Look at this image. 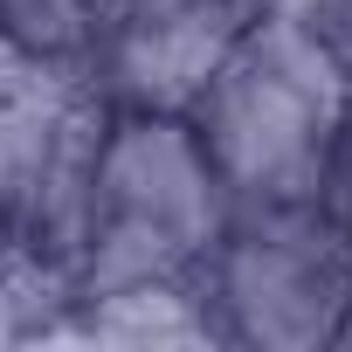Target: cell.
Returning <instances> with one entry per match:
<instances>
[{
    "label": "cell",
    "mask_w": 352,
    "mask_h": 352,
    "mask_svg": "<svg viewBox=\"0 0 352 352\" xmlns=\"http://www.w3.org/2000/svg\"><path fill=\"white\" fill-rule=\"evenodd\" d=\"M345 111H352V56L318 21L256 14L187 104V124L201 131L235 208H263L318 194Z\"/></svg>",
    "instance_id": "obj_1"
},
{
    "label": "cell",
    "mask_w": 352,
    "mask_h": 352,
    "mask_svg": "<svg viewBox=\"0 0 352 352\" xmlns=\"http://www.w3.org/2000/svg\"><path fill=\"white\" fill-rule=\"evenodd\" d=\"M235 194L187 111H118L97 138L76 214V297L152 276H201Z\"/></svg>",
    "instance_id": "obj_2"
},
{
    "label": "cell",
    "mask_w": 352,
    "mask_h": 352,
    "mask_svg": "<svg viewBox=\"0 0 352 352\" xmlns=\"http://www.w3.org/2000/svg\"><path fill=\"white\" fill-rule=\"evenodd\" d=\"M201 297L221 345L324 352L352 304V242L318 214V201L235 208L201 263Z\"/></svg>",
    "instance_id": "obj_3"
},
{
    "label": "cell",
    "mask_w": 352,
    "mask_h": 352,
    "mask_svg": "<svg viewBox=\"0 0 352 352\" xmlns=\"http://www.w3.org/2000/svg\"><path fill=\"white\" fill-rule=\"evenodd\" d=\"M104 124H111V97L97 90L90 69L21 63L14 83L0 90V228L56 242L69 256Z\"/></svg>",
    "instance_id": "obj_4"
},
{
    "label": "cell",
    "mask_w": 352,
    "mask_h": 352,
    "mask_svg": "<svg viewBox=\"0 0 352 352\" xmlns=\"http://www.w3.org/2000/svg\"><path fill=\"white\" fill-rule=\"evenodd\" d=\"M249 21V0H118L90 76L118 111H187Z\"/></svg>",
    "instance_id": "obj_5"
},
{
    "label": "cell",
    "mask_w": 352,
    "mask_h": 352,
    "mask_svg": "<svg viewBox=\"0 0 352 352\" xmlns=\"http://www.w3.org/2000/svg\"><path fill=\"white\" fill-rule=\"evenodd\" d=\"M69 338L131 345V352H145V345H221L214 318H208V297H201V276H152V283L90 290L69 311Z\"/></svg>",
    "instance_id": "obj_6"
},
{
    "label": "cell",
    "mask_w": 352,
    "mask_h": 352,
    "mask_svg": "<svg viewBox=\"0 0 352 352\" xmlns=\"http://www.w3.org/2000/svg\"><path fill=\"white\" fill-rule=\"evenodd\" d=\"M118 0H0V42L42 69H90Z\"/></svg>",
    "instance_id": "obj_7"
},
{
    "label": "cell",
    "mask_w": 352,
    "mask_h": 352,
    "mask_svg": "<svg viewBox=\"0 0 352 352\" xmlns=\"http://www.w3.org/2000/svg\"><path fill=\"white\" fill-rule=\"evenodd\" d=\"M318 214L352 242V111H345V124H338V138H331V159H324V173H318Z\"/></svg>",
    "instance_id": "obj_8"
},
{
    "label": "cell",
    "mask_w": 352,
    "mask_h": 352,
    "mask_svg": "<svg viewBox=\"0 0 352 352\" xmlns=\"http://www.w3.org/2000/svg\"><path fill=\"white\" fill-rule=\"evenodd\" d=\"M249 8L256 14H290V21H318L324 35L345 21V8H352V0H249Z\"/></svg>",
    "instance_id": "obj_9"
},
{
    "label": "cell",
    "mask_w": 352,
    "mask_h": 352,
    "mask_svg": "<svg viewBox=\"0 0 352 352\" xmlns=\"http://www.w3.org/2000/svg\"><path fill=\"white\" fill-rule=\"evenodd\" d=\"M21 63H28V56H14L8 42H0V90H8V83H14V69H21Z\"/></svg>",
    "instance_id": "obj_10"
},
{
    "label": "cell",
    "mask_w": 352,
    "mask_h": 352,
    "mask_svg": "<svg viewBox=\"0 0 352 352\" xmlns=\"http://www.w3.org/2000/svg\"><path fill=\"white\" fill-rule=\"evenodd\" d=\"M338 352H352V304H345V318H338V338H331Z\"/></svg>",
    "instance_id": "obj_11"
}]
</instances>
